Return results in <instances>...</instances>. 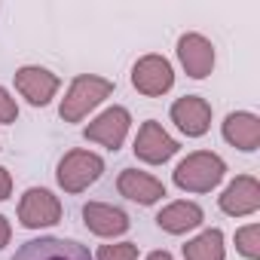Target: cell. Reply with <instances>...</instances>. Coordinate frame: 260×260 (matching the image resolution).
<instances>
[{
  "mask_svg": "<svg viewBox=\"0 0 260 260\" xmlns=\"http://www.w3.org/2000/svg\"><path fill=\"white\" fill-rule=\"evenodd\" d=\"M175 52H178V61L184 68V74L190 80H208L214 74V64H217V49L214 43L199 34V31H184L175 43Z\"/></svg>",
  "mask_w": 260,
  "mask_h": 260,
  "instance_id": "9c48e42d",
  "label": "cell"
},
{
  "mask_svg": "<svg viewBox=\"0 0 260 260\" xmlns=\"http://www.w3.org/2000/svg\"><path fill=\"white\" fill-rule=\"evenodd\" d=\"M10 196H13V172L0 166V202H7Z\"/></svg>",
  "mask_w": 260,
  "mask_h": 260,
  "instance_id": "44dd1931",
  "label": "cell"
},
{
  "mask_svg": "<svg viewBox=\"0 0 260 260\" xmlns=\"http://www.w3.org/2000/svg\"><path fill=\"white\" fill-rule=\"evenodd\" d=\"M116 193H119L122 199H128V202H138V205L150 208V205L162 202L166 184H162L156 175H150V172H141V169H122V172L116 175Z\"/></svg>",
  "mask_w": 260,
  "mask_h": 260,
  "instance_id": "5bb4252c",
  "label": "cell"
},
{
  "mask_svg": "<svg viewBox=\"0 0 260 260\" xmlns=\"http://www.w3.org/2000/svg\"><path fill=\"white\" fill-rule=\"evenodd\" d=\"M10 260H95L86 245L77 239H61V236H40L25 242Z\"/></svg>",
  "mask_w": 260,
  "mask_h": 260,
  "instance_id": "8fae6325",
  "label": "cell"
},
{
  "mask_svg": "<svg viewBox=\"0 0 260 260\" xmlns=\"http://www.w3.org/2000/svg\"><path fill=\"white\" fill-rule=\"evenodd\" d=\"M202 223H205V208L193 199H175V202L162 205L156 214V226L169 236H187V233L199 230Z\"/></svg>",
  "mask_w": 260,
  "mask_h": 260,
  "instance_id": "2e32d148",
  "label": "cell"
},
{
  "mask_svg": "<svg viewBox=\"0 0 260 260\" xmlns=\"http://www.w3.org/2000/svg\"><path fill=\"white\" fill-rule=\"evenodd\" d=\"M132 89L144 98H162L175 89V64L159 55V52H147L132 64Z\"/></svg>",
  "mask_w": 260,
  "mask_h": 260,
  "instance_id": "52a82bcc",
  "label": "cell"
},
{
  "mask_svg": "<svg viewBox=\"0 0 260 260\" xmlns=\"http://www.w3.org/2000/svg\"><path fill=\"white\" fill-rule=\"evenodd\" d=\"M169 119L175 122V128L184 138H205L211 128V119H214V110H211L208 98H202V95H181L172 101Z\"/></svg>",
  "mask_w": 260,
  "mask_h": 260,
  "instance_id": "30bf717a",
  "label": "cell"
},
{
  "mask_svg": "<svg viewBox=\"0 0 260 260\" xmlns=\"http://www.w3.org/2000/svg\"><path fill=\"white\" fill-rule=\"evenodd\" d=\"M128 132H132V110L122 107V104L104 107L95 119H89V122L83 125V138H86L89 144H98V147L110 150V153L122 150Z\"/></svg>",
  "mask_w": 260,
  "mask_h": 260,
  "instance_id": "277c9868",
  "label": "cell"
},
{
  "mask_svg": "<svg viewBox=\"0 0 260 260\" xmlns=\"http://www.w3.org/2000/svg\"><path fill=\"white\" fill-rule=\"evenodd\" d=\"M16 217H19V226H25V230H46V226L61 223L64 205L49 187H28L19 196Z\"/></svg>",
  "mask_w": 260,
  "mask_h": 260,
  "instance_id": "5b68a950",
  "label": "cell"
},
{
  "mask_svg": "<svg viewBox=\"0 0 260 260\" xmlns=\"http://www.w3.org/2000/svg\"><path fill=\"white\" fill-rule=\"evenodd\" d=\"M144 260H175V254H172V251H166V248H159V251H150Z\"/></svg>",
  "mask_w": 260,
  "mask_h": 260,
  "instance_id": "603a6c76",
  "label": "cell"
},
{
  "mask_svg": "<svg viewBox=\"0 0 260 260\" xmlns=\"http://www.w3.org/2000/svg\"><path fill=\"white\" fill-rule=\"evenodd\" d=\"M92 257H95V260H138V257H141V248H138V242L116 239V242L98 245V251H95Z\"/></svg>",
  "mask_w": 260,
  "mask_h": 260,
  "instance_id": "d6986e66",
  "label": "cell"
},
{
  "mask_svg": "<svg viewBox=\"0 0 260 260\" xmlns=\"http://www.w3.org/2000/svg\"><path fill=\"white\" fill-rule=\"evenodd\" d=\"M10 242H13V223H10L7 214H0V251H4Z\"/></svg>",
  "mask_w": 260,
  "mask_h": 260,
  "instance_id": "7402d4cb",
  "label": "cell"
},
{
  "mask_svg": "<svg viewBox=\"0 0 260 260\" xmlns=\"http://www.w3.org/2000/svg\"><path fill=\"white\" fill-rule=\"evenodd\" d=\"M217 208L226 217H254L260 211V181L254 175H236L217 196Z\"/></svg>",
  "mask_w": 260,
  "mask_h": 260,
  "instance_id": "4fadbf2b",
  "label": "cell"
},
{
  "mask_svg": "<svg viewBox=\"0 0 260 260\" xmlns=\"http://www.w3.org/2000/svg\"><path fill=\"white\" fill-rule=\"evenodd\" d=\"M113 92H116V83L110 77H101V74H77L68 83L64 98L58 101L61 122H83V119H89V113H95Z\"/></svg>",
  "mask_w": 260,
  "mask_h": 260,
  "instance_id": "6da1fadb",
  "label": "cell"
},
{
  "mask_svg": "<svg viewBox=\"0 0 260 260\" xmlns=\"http://www.w3.org/2000/svg\"><path fill=\"white\" fill-rule=\"evenodd\" d=\"M19 119V104L7 86H0V125H13Z\"/></svg>",
  "mask_w": 260,
  "mask_h": 260,
  "instance_id": "ffe728a7",
  "label": "cell"
},
{
  "mask_svg": "<svg viewBox=\"0 0 260 260\" xmlns=\"http://www.w3.org/2000/svg\"><path fill=\"white\" fill-rule=\"evenodd\" d=\"M104 169H107V162H104L101 153L86 150V147H74V150H68V153L58 159V166H55V184H58V190H64L68 196H80V193H86L92 184L101 181Z\"/></svg>",
  "mask_w": 260,
  "mask_h": 260,
  "instance_id": "3957f363",
  "label": "cell"
},
{
  "mask_svg": "<svg viewBox=\"0 0 260 260\" xmlns=\"http://www.w3.org/2000/svg\"><path fill=\"white\" fill-rule=\"evenodd\" d=\"M220 135L230 147L242 153H257L260 150V116L251 110H230L220 122Z\"/></svg>",
  "mask_w": 260,
  "mask_h": 260,
  "instance_id": "9a60e30c",
  "label": "cell"
},
{
  "mask_svg": "<svg viewBox=\"0 0 260 260\" xmlns=\"http://www.w3.org/2000/svg\"><path fill=\"white\" fill-rule=\"evenodd\" d=\"M184 260H226V236L220 226H205L181 248Z\"/></svg>",
  "mask_w": 260,
  "mask_h": 260,
  "instance_id": "e0dca14e",
  "label": "cell"
},
{
  "mask_svg": "<svg viewBox=\"0 0 260 260\" xmlns=\"http://www.w3.org/2000/svg\"><path fill=\"white\" fill-rule=\"evenodd\" d=\"M13 86L31 107H49L61 92V77L43 64H22L13 74Z\"/></svg>",
  "mask_w": 260,
  "mask_h": 260,
  "instance_id": "ba28073f",
  "label": "cell"
},
{
  "mask_svg": "<svg viewBox=\"0 0 260 260\" xmlns=\"http://www.w3.org/2000/svg\"><path fill=\"white\" fill-rule=\"evenodd\" d=\"M132 153L144 166H166L172 156L181 153V141L175 135H169V128L159 119H144L132 141Z\"/></svg>",
  "mask_w": 260,
  "mask_h": 260,
  "instance_id": "8992f818",
  "label": "cell"
},
{
  "mask_svg": "<svg viewBox=\"0 0 260 260\" xmlns=\"http://www.w3.org/2000/svg\"><path fill=\"white\" fill-rule=\"evenodd\" d=\"M223 178H226V162L214 150H193L172 172V184L181 193H193V196L217 190Z\"/></svg>",
  "mask_w": 260,
  "mask_h": 260,
  "instance_id": "7a4b0ae2",
  "label": "cell"
},
{
  "mask_svg": "<svg viewBox=\"0 0 260 260\" xmlns=\"http://www.w3.org/2000/svg\"><path fill=\"white\" fill-rule=\"evenodd\" d=\"M233 242H236V254H239V257H245V260H260V223H257V220L239 226L236 236H233Z\"/></svg>",
  "mask_w": 260,
  "mask_h": 260,
  "instance_id": "ac0fdd59",
  "label": "cell"
},
{
  "mask_svg": "<svg viewBox=\"0 0 260 260\" xmlns=\"http://www.w3.org/2000/svg\"><path fill=\"white\" fill-rule=\"evenodd\" d=\"M83 223H86V230L92 236L107 239V242H116L132 230V217H128L122 208H116L110 202H98V199H89L83 205Z\"/></svg>",
  "mask_w": 260,
  "mask_h": 260,
  "instance_id": "7c38bea8",
  "label": "cell"
}]
</instances>
